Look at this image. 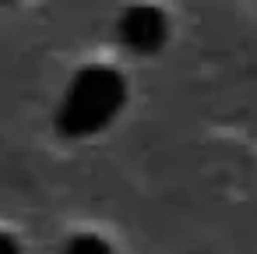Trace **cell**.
I'll return each instance as SVG.
<instances>
[{"label": "cell", "mask_w": 257, "mask_h": 254, "mask_svg": "<svg viewBox=\"0 0 257 254\" xmlns=\"http://www.w3.org/2000/svg\"><path fill=\"white\" fill-rule=\"evenodd\" d=\"M127 103V81L120 71L92 64L85 71H78L60 99L57 110V127L67 138H88L99 134L102 127L113 124V117L123 110Z\"/></svg>", "instance_id": "cell-1"}, {"label": "cell", "mask_w": 257, "mask_h": 254, "mask_svg": "<svg viewBox=\"0 0 257 254\" xmlns=\"http://www.w3.org/2000/svg\"><path fill=\"white\" fill-rule=\"evenodd\" d=\"M169 36V22L159 8H127L120 15V39L134 53H155Z\"/></svg>", "instance_id": "cell-2"}, {"label": "cell", "mask_w": 257, "mask_h": 254, "mask_svg": "<svg viewBox=\"0 0 257 254\" xmlns=\"http://www.w3.org/2000/svg\"><path fill=\"white\" fill-rule=\"evenodd\" d=\"M64 254H113V247L102 236H95V233H81V236H74L64 247Z\"/></svg>", "instance_id": "cell-3"}, {"label": "cell", "mask_w": 257, "mask_h": 254, "mask_svg": "<svg viewBox=\"0 0 257 254\" xmlns=\"http://www.w3.org/2000/svg\"><path fill=\"white\" fill-rule=\"evenodd\" d=\"M0 254H22L18 240H15L11 233H4V229H0Z\"/></svg>", "instance_id": "cell-4"}]
</instances>
